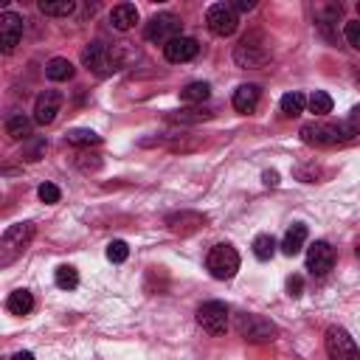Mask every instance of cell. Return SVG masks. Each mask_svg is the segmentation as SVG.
<instances>
[{"mask_svg":"<svg viewBox=\"0 0 360 360\" xmlns=\"http://www.w3.org/2000/svg\"><path fill=\"white\" fill-rule=\"evenodd\" d=\"M180 31H183L180 17H174V14H169V11H166V14H155V17L146 22L143 37H146L149 42H163V45H169L172 39L183 37Z\"/></svg>","mask_w":360,"mask_h":360,"instance_id":"obj_7","label":"cell"},{"mask_svg":"<svg viewBox=\"0 0 360 360\" xmlns=\"http://www.w3.org/2000/svg\"><path fill=\"white\" fill-rule=\"evenodd\" d=\"M354 82H357V84H360V76H354Z\"/></svg>","mask_w":360,"mask_h":360,"instance_id":"obj_38","label":"cell"},{"mask_svg":"<svg viewBox=\"0 0 360 360\" xmlns=\"http://www.w3.org/2000/svg\"><path fill=\"white\" fill-rule=\"evenodd\" d=\"M208 84L205 82H191V84H186L183 90H180V98L183 101H188V104H197V101H205L208 98Z\"/></svg>","mask_w":360,"mask_h":360,"instance_id":"obj_23","label":"cell"},{"mask_svg":"<svg viewBox=\"0 0 360 360\" xmlns=\"http://www.w3.org/2000/svg\"><path fill=\"white\" fill-rule=\"evenodd\" d=\"M357 256H360V248H357Z\"/></svg>","mask_w":360,"mask_h":360,"instance_id":"obj_39","label":"cell"},{"mask_svg":"<svg viewBox=\"0 0 360 360\" xmlns=\"http://www.w3.org/2000/svg\"><path fill=\"white\" fill-rule=\"evenodd\" d=\"M323 343H326L329 360H360V349H357L354 338L343 326H329Z\"/></svg>","mask_w":360,"mask_h":360,"instance_id":"obj_6","label":"cell"},{"mask_svg":"<svg viewBox=\"0 0 360 360\" xmlns=\"http://www.w3.org/2000/svg\"><path fill=\"white\" fill-rule=\"evenodd\" d=\"M138 22V8L132 3H118L112 11H110V25L115 31H129L132 25Z\"/></svg>","mask_w":360,"mask_h":360,"instance_id":"obj_16","label":"cell"},{"mask_svg":"<svg viewBox=\"0 0 360 360\" xmlns=\"http://www.w3.org/2000/svg\"><path fill=\"white\" fill-rule=\"evenodd\" d=\"M197 51H200V45H197V39H191V37H177V39H172L169 45H163V56H166L169 62H174V65L194 59Z\"/></svg>","mask_w":360,"mask_h":360,"instance_id":"obj_14","label":"cell"},{"mask_svg":"<svg viewBox=\"0 0 360 360\" xmlns=\"http://www.w3.org/2000/svg\"><path fill=\"white\" fill-rule=\"evenodd\" d=\"M304 107H307V98H304V93H287V96H281V112L284 115H301L304 112Z\"/></svg>","mask_w":360,"mask_h":360,"instance_id":"obj_24","label":"cell"},{"mask_svg":"<svg viewBox=\"0 0 360 360\" xmlns=\"http://www.w3.org/2000/svg\"><path fill=\"white\" fill-rule=\"evenodd\" d=\"M259 96H262V90L256 84L236 87V93H233V110L236 112H253L259 107Z\"/></svg>","mask_w":360,"mask_h":360,"instance_id":"obj_17","label":"cell"},{"mask_svg":"<svg viewBox=\"0 0 360 360\" xmlns=\"http://www.w3.org/2000/svg\"><path fill=\"white\" fill-rule=\"evenodd\" d=\"M357 14H360V3H357ZM357 20H360V17H357Z\"/></svg>","mask_w":360,"mask_h":360,"instance_id":"obj_37","label":"cell"},{"mask_svg":"<svg viewBox=\"0 0 360 360\" xmlns=\"http://www.w3.org/2000/svg\"><path fill=\"white\" fill-rule=\"evenodd\" d=\"M233 62L239 68H248V70H259L270 62V51L264 48L262 37L259 34H248L239 39V45L233 48Z\"/></svg>","mask_w":360,"mask_h":360,"instance_id":"obj_4","label":"cell"},{"mask_svg":"<svg viewBox=\"0 0 360 360\" xmlns=\"http://www.w3.org/2000/svg\"><path fill=\"white\" fill-rule=\"evenodd\" d=\"M20 37H22V20L14 11H3L0 14V48H3V53H11L20 42Z\"/></svg>","mask_w":360,"mask_h":360,"instance_id":"obj_13","label":"cell"},{"mask_svg":"<svg viewBox=\"0 0 360 360\" xmlns=\"http://www.w3.org/2000/svg\"><path fill=\"white\" fill-rule=\"evenodd\" d=\"M205 25H208V31L214 37H231L236 31V25H239V17L228 3H214L205 11Z\"/></svg>","mask_w":360,"mask_h":360,"instance_id":"obj_8","label":"cell"},{"mask_svg":"<svg viewBox=\"0 0 360 360\" xmlns=\"http://www.w3.org/2000/svg\"><path fill=\"white\" fill-rule=\"evenodd\" d=\"M264 183L267 186H278V174L276 172H264Z\"/></svg>","mask_w":360,"mask_h":360,"instance_id":"obj_35","label":"cell"},{"mask_svg":"<svg viewBox=\"0 0 360 360\" xmlns=\"http://www.w3.org/2000/svg\"><path fill=\"white\" fill-rule=\"evenodd\" d=\"M343 37H346V42H349L354 51H360V20H349V22L343 25Z\"/></svg>","mask_w":360,"mask_h":360,"instance_id":"obj_29","label":"cell"},{"mask_svg":"<svg viewBox=\"0 0 360 360\" xmlns=\"http://www.w3.org/2000/svg\"><path fill=\"white\" fill-rule=\"evenodd\" d=\"M205 267L214 278H233L236 270H239V253L228 245V242H219L208 250V259H205Z\"/></svg>","mask_w":360,"mask_h":360,"instance_id":"obj_5","label":"cell"},{"mask_svg":"<svg viewBox=\"0 0 360 360\" xmlns=\"http://www.w3.org/2000/svg\"><path fill=\"white\" fill-rule=\"evenodd\" d=\"M6 132H8V138H14V141L28 138V135H31V121H28L22 112H17V115H11V118L6 121Z\"/></svg>","mask_w":360,"mask_h":360,"instance_id":"obj_22","label":"cell"},{"mask_svg":"<svg viewBox=\"0 0 360 360\" xmlns=\"http://www.w3.org/2000/svg\"><path fill=\"white\" fill-rule=\"evenodd\" d=\"M253 6H256V3H253V0H236V3H233V6H231V8H233V11H250V8H253Z\"/></svg>","mask_w":360,"mask_h":360,"instance_id":"obj_34","label":"cell"},{"mask_svg":"<svg viewBox=\"0 0 360 360\" xmlns=\"http://www.w3.org/2000/svg\"><path fill=\"white\" fill-rule=\"evenodd\" d=\"M174 121H200V118H208V112H200V110H183L177 115H172Z\"/></svg>","mask_w":360,"mask_h":360,"instance_id":"obj_32","label":"cell"},{"mask_svg":"<svg viewBox=\"0 0 360 360\" xmlns=\"http://www.w3.org/2000/svg\"><path fill=\"white\" fill-rule=\"evenodd\" d=\"M301 287H304L301 276H292V278L287 281V290H290V295H301Z\"/></svg>","mask_w":360,"mask_h":360,"instance_id":"obj_33","label":"cell"},{"mask_svg":"<svg viewBox=\"0 0 360 360\" xmlns=\"http://www.w3.org/2000/svg\"><path fill=\"white\" fill-rule=\"evenodd\" d=\"M59 107H62V93L59 90H42L37 96V101H34V121L42 124V127L45 124H53Z\"/></svg>","mask_w":360,"mask_h":360,"instance_id":"obj_12","label":"cell"},{"mask_svg":"<svg viewBox=\"0 0 360 360\" xmlns=\"http://www.w3.org/2000/svg\"><path fill=\"white\" fill-rule=\"evenodd\" d=\"M253 253H256V259L267 262V259L276 253V239H273L270 233H259V236L253 239Z\"/></svg>","mask_w":360,"mask_h":360,"instance_id":"obj_25","label":"cell"},{"mask_svg":"<svg viewBox=\"0 0 360 360\" xmlns=\"http://www.w3.org/2000/svg\"><path fill=\"white\" fill-rule=\"evenodd\" d=\"M82 62H84L87 68H93L96 73H112V70L124 68V45L110 48V45H104V42L96 39V42L84 45Z\"/></svg>","mask_w":360,"mask_h":360,"instance_id":"obj_2","label":"cell"},{"mask_svg":"<svg viewBox=\"0 0 360 360\" xmlns=\"http://www.w3.org/2000/svg\"><path fill=\"white\" fill-rule=\"evenodd\" d=\"M307 104H309V110H312L315 115H326V112H332V96L323 93V90H315V93L307 98Z\"/></svg>","mask_w":360,"mask_h":360,"instance_id":"obj_26","label":"cell"},{"mask_svg":"<svg viewBox=\"0 0 360 360\" xmlns=\"http://www.w3.org/2000/svg\"><path fill=\"white\" fill-rule=\"evenodd\" d=\"M354 135H360V127L352 121H340V124H323V121H312L301 127V141L304 143H315V146H326V143H343L352 141Z\"/></svg>","mask_w":360,"mask_h":360,"instance_id":"obj_1","label":"cell"},{"mask_svg":"<svg viewBox=\"0 0 360 360\" xmlns=\"http://www.w3.org/2000/svg\"><path fill=\"white\" fill-rule=\"evenodd\" d=\"M11 360H34V354H31V352H17Z\"/></svg>","mask_w":360,"mask_h":360,"instance_id":"obj_36","label":"cell"},{"mask_svg":"<svg viewBox=\"0 0 360 360\" xmlns=\"http://www.w3.org/2000/svg\"><path fill=\"white\" fill-rule=\"evenodd\" d=\"M166 225L174 233H191V231H197V228L205 225V217L202 214H194V211H180V214L166 217Z\"/></svg>","mask_w":360,"mask_h":360,"instance_id":"obj_15","label":"cell"},{"mask_svg":"<svg viewBox=\"0 0 360 360\" xmlns=\"http://www.w3.org/2000/svg\"><path fill=\"white\" fill-rule=\"evenodd\" d=\"M76 3L73 0H39V11L48 17H68L73 14Z\"/></svg>","mask_w":360,"mask_h":360,"instance_id":"obj_21","label":"cell"},{"mask_svg":"<svg viewBox=\"0 0 360 360\" xmlns=\"http://www.w3.org/2000/svg\"><path fill=\"white\" fill-rule=\"evenodd\" d=\"M76 284H79V273H76V267H70V264L56 267V287H59V290H73Z\"/></svg>","mask_w":360,"mask_h":360,"instance_id":"obj_28","label":"cell"},{"mask_svg":"<svg viewBox=\"0 0 360 360\" xmlns=\"http://www.w3.org/2000/svg\"><path fill=\"white\" fill-rule=\"evenodd\" d=\"M65 141H68L70 146H90V143H98L101 138H98L93 129H70V132L65 135Z\"/></svg>","mask_w":360,"mask_h":360,"instance_id":"obj_27","label":"cell"},{"mask_svg":"<svg viewBox=\"0 0 360 360\" xmlns=\"http://www.w3.org/2000/svg\"><path fill=\"white\" fill-rule=\"evenodd\" d=\"M304 242H307V225L295 222V225L284 233V239H281V250H284L287 256H295V253L304 248Z\"/></svg>","mask_w":360,"mask_h":360,"instance_id":"obj_18","label":"cell"},{"mask_svg":"<svg viewBox=\"0 0 360 360\" xmlns=\"http://www.w3.org/2000/svg\"><path fill=\"white\" fill-rule=\"evenodd\" d=\"M37 194H39V200H42V202H48V205H53V202H59V197H62V194H59V188H56L53 183H42Z\"/></svg>","mask_w":360,"mask_h":360,"instance_id":"obj_31","label":"cell"},{"mask_svg":"<svg viewBox=\"0 0 360 360\" xmlns=\"http://www.w3.org/2000/svg\"><path fill=\"white\" fill-rule=\"evenodd\" d=\"M45 76H48L51 82H68V79L73 76V65H70V59H65V56H53V59L45 65Z\"/></svg>","mask_w":360,"mask_h":360,"instance_id":"obj_20","label":"cell"},{"mask_svg":"<svg viewBox=\"0 0 360 360\" xmlns=\"http://www.w3.org/2000/svg\"><path fill=\"white\" fill-rule=\"evenodd\" d=\"M197 323L208 332V335H222L228 329V307L222 301H205L197 309Z\"/></svg>","mask_w":360,"mask_h":360,"instance_id":"obj_10","label":"cell"},{"mask_svg":"<svg viewBox=\"0 0 360 360\" xmlns=\"http://www.w3.org/2000/svg\"><path fill=\"white\" fill-rule=\"evenodd\" d=\"M34 233H37L34 222H17V225L6 228V233L0 239V264L8 267L17 256H22V250L31 245Z\"/></svg>","mask_w":360,"mask_h":360,"instance_id":"obj_3","label":"cell"},{"mask_svg":"<svg viewBox=\"0 0 360 360\" xmlns=\"http://www.w3.org/2000/svg\"><path fill=\"white\" fill-rule=\"evenodd\" d=\"M236 332H239L245 340H253V343L273 340V338L278 335L276 323H270V321L262 318V315H239V321H236Z\"/></svg>","mask_w":360,"mask_h":360,"instance_id":"obj_9","label":"cell"},{"mask_svg":"<svg viewBox=\"0 0 360 360\" xmlns=\"http://www.w3.org/2000/svg\"><path fill=\"white\" fill-rule=\"evenodd\" d=\"M127 256H129V248H127V242L115 239V242H110V245H107V259H110V262H124Z\"/></svg>","mask_w":360,"mask_h":360,"instance_id":"obj_30","label":"cell"},{"mask_svg":"<svg viewBox=\"0 0 360 360\" xmlns=\"http://www.w3.org/2000/svg\"><path fill=\"white\" fill-rule=\"evenodd\" d=\"M6 309L11 315H28L34 309V295L28 290H14L8 298H6Z\"/></svg>","mask_w":360,"mask_h":360,"instance_id":"obj_19","label":"cell"},{"mask_svg":"<svg viewBox=\"0 0 360 360\" xmlns=\"http://www.w3.org/2000/svg\"><path fill=\"white\" fill-rule=\"evenodd\" d=\"M335 264V250L329 248V242H312L309 250H307V270L312 276H326Z\"/></svg>","mask_w":360,"mask_h":360,"instance_id":"obj_11","label":"cell"}]
</instances>
